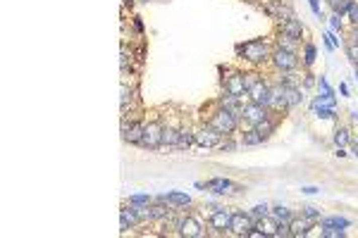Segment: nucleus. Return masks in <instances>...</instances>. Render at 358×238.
<instances>
[{
	"label": "nucleus",
	"instance_id": "13",
	"mask_svg": "<svg viewBox=\"0 0 358 238\" xmlns=\"http://www.w3.org/2000/svg\"><path fill=\"white\" fill-rule=\"evenodd\" d=\"M136 226H144V221H141V217H138L136 207H134L131 202H127V205L119 210V231L127 233L129 229H136Z\"/></svg>",
	"mask_w": 358,
	"mask_h": 238
},
{
	"label": "nucleus",
	"instance_id": "39",
	"mask_svg": "<svg viewBox=\"0 0 358 238\" xmlns=\"http://www.w3.org/2000/svg\"><path fill=\"white\" fill-rule=\"evenodd\" d=\"M349 19H351V24H353V27H358V0L353 3V8L349 10Z\"/></svg>",
	"mask_w": 358,
	"mask_h": 238
},
{
	"label": "nucleus",
	"instance_id": "47",
	"mask_svg": "<svg viewBox=\"0 0 358 238\" xmlns=\"http://www.w3.org/2000/svg\"><path fill=\"white\" fill-rule=\"evenodd\" d=\"M327 3H330V8H334V5H337L339 0H327Z\"/></svg>",
	"mask_w": 358,
	"mask_h": 238
},
{
	"label": "nucleus",
	"instance_id": "9",
	"mask_svg": "<svg viewBox=\"0 0 358 238\" xmlns=\"http://www.w3.org/2000/svg\"><path fill=\"white\" fill-rule=\"evenodd\" d=\"M230 224H232V210H212L210 217H208V233L210 236H225V233H230Z\"/></svg>",
	"mask_w": 358,
	"mask_h": 238
},
{
	"label": "nucleus",
	"instance_id": "34",
	"mask_svg": "<svg viewBox=\"0 0 358 238\" xmlns=\"http://www.w3.org/2000/svg\"><path fill=\"white\" fill-rule=\"evenodd\" d=\"M301 214L303 217H311V219H320V210H318V207H313V205H303Z\"/></svg>",
	"mask_w": 358,
	"mask_h": 238
},
{
	"label": "nucleus",
	"instance_id": "41",
	"mask_svg": "<svg viewBox=\"0 0 358 238\" xmlns=\"http://www.w3.org/2000/svg\"><path fill=\"white\" fill-rule=\"evenodd\" d=\"M330 27H332V31H339V34H341V17L332 15V17H330Z\"/></svg>",
	"mask_w": 358,
	"mask_h": 238
},
{
	"label": "nucleus",
	"instance_id": "5",
	"mask_svg": "<svg viewBox=\"0 0 358 238\" xmlns=\"http://www.w3.org/2000/svg\"><path fill=\"white\" fill-rule=\"evenodd\" d=\"M184 124V114L167 112L163 114V148L160 150H177V141H179V129Z\"/></svg>",
	"mask_w": 358,
	"mask_h": 238
},
{
	"label": "nucleus",
	"instance_id": "15",
	"mask_svg": "<svg viewBox=\"0 0 358 238\" xmlns=\"http://www.w3.org/2000/svg\"><path fill=\"white\" fill-rule=\"evenodd\" d=\"M205 191L215 193V195H225V193H239V191H241V186L232 183L230 179H222V176H218V179L205 181Z\"/></svg>",
	"mask_w": 358,
	"mask_h": 238
},
{
	"label": "nucleus",
	"instance_id": "3",
	"mask_svg": "<svg viewBox=\"0 0 358 238\" xmlns=\"http://www.w3.org/2000/svg\"><path fill=\"white\" fill-rule=\"evenodd\" d=\"M205 122H208L218 134H222V136H234V134L239 131L237 114L230 112L227 107H222L220 102H212V112L205 117Z\"/></svg>",
	"mask_w": 358,
	"mask_h": 238
},
{
	"label": "nucleus",
	"instance_id": "31",
	"mask_svg": "<svg viewBox=\"0 0 358 238\" xmlns=\"http://www.w3.org/2000/svg\"><path fill=\"white\" fill-rule=\"evenodd\" d=\"M320 236H325V238H344V236H346V231L337 229V226H322Z\"/></svg>",
	"mask_w": 358,
	"mask_h": 238
},
{
	"label": "nucleus",
	"instance_id": "25",
	"mask_svg": "<svg viewBox=\"0 0 358 238\" xmlns=\"http://www.w3.org/2000/svg\"><path fill=\"white\" fill-rule=\"evenodd\" d=\"M315 57H318V48L313 46V43H303V53H301L303 67H313V64H315Z\"/></svg>",
	"mask_w": 358,
	"mask_h": 238
},
{
	"label": "nucleus",
	"instance_id": "24",
	"mask_svg": "<svg viewBox=\"0 0 358 238\" xmlns=\"http://www.w3.org/2000/svg\"><path fill=\"white\" fill-rule=\"evenodd\" d=\"M322 226H337V229H349L351 226V219L346 217H339V214H334V217H325L320 219V229Z\"/></svg>",
	"mask_w": 358,
	"mask_h": 238
},
{
	"label": "nucleus",
	"instance_id": "17",
	"mask_svg": "<svg viewBox=\"0 0 358 238\" xmlns=\"http://www.w3.org/2000/svg\"><path fill=\"white\" fill-rule=\"evenodd\" d=\"M292 238H299V236H308L311 233V229H315V219H311V217H294L292 219Z\"/></svg>",
	"mask_w": 358,
	"mask_h": 238
},
{
	"label": "nucleus",
	"instance_id": "2",
	"mask_svg": "<svg viewBox=\"0 0 358 238\" xmlns=\"http://www.w3.org/2000/svg\"><path fill=\"white\" fill-rule=\"evenodd\" d=\"M138 148H146L151 153H158L163 148V114H158V110L146 112V127Z\"/></svg>",
	"mask_w": 358,
	"mask_h": 238
},
{
	"label": "nucleus",
	"instance_id": "45",
	"mask_svg": "<svg viewBox=\"0 0 358 238\" xmlns=\"http://www.w3.org/2000/svg\"><path fill=\"white\" fill-rule=\"evenodd\" d=\"M351 41H356V43H358V27H353V34H351Z\"/></svg>",
	"mask_w": 358,
	"mask_h": 238
},
{
	"label": "nucleus",
	"instance_id": "30",
	"mask_svg": "<svg viewBox=\"0 0 358 238\" xmlns=\"http://www.w3.org/2000/svg\"><path fill=\"white\" fill-rule=\"evenodd\" d=\"M237 148H239V143L234 141V138H232V136H225V138L220 141V146L215 148V150H218V153H234Z\"/></svg>",
	"mask_w": 358,
	"mask_h": 238
},
{
	"label": "nucleus",
	"instance_id": "21",
	"mask_svg": "<svg viewBox=\"0 0 358 238\" xmlns=\"http://www.w3.org/2000/svg\"><path fill=\"white\" fill-rule=\"evenodd\" d=\"M277 224H279V221H277L272 214H265V217L256 219V229H260L263 233H265V238H267V236H275L277 233Z\"/></svg>",
	"mask_w": 358,
	"mask_h": 238
},
{
	"label": "nucleus",
	"instance_id": "11",
	"mask_svg": "<svg viewBox=\"0 0 358 238\" xmlns=\"http://www.w3.org/2000/svg\"><path fill=\"white\" fill-rule=\"evenodd\" d=\"M253 226H256V219H253V214H251V212H239V210L232 212L230 233H234V236H246Z\"/></svg>",
	"mask_w": 358,
	"mask_h": 238
},
{
	"label": "nucleus",
	"instance_id": "29",
	"mask_svg": "<svg viewBox=\"0 0 358 238\" xmlns=\"http://www.w3.org/2000/svg\"><path fill=\"white\" fill-rule=\"evenodd\" d=\"M353 3H356V0H339V3L332 8V15H337V17H344V15H349V10L353 8Z\"/></svg>",
	"mask_w": 358,
	"mask_h": 238
},
{
	"label": "nucleus",
	"instance_id": "7",
	"mask_svg": "<svg viewBox=\"0 0 358 238\" xmlns=\"http://www.w3.org/2000/svg\"><path fill=\"white\" fill-rule=\"evenodd\" d=\"M270 64H272L275 72H292V69H299L301 57H299V53H292V50L275 46L272 55H270Z\"/></svg>",
	"mask_w": 358,
	"mask_h": 238
},
{
	"label": "nucleus",
	"instance_id": "48",
	"mask_svg": "<svg viewBox=\"0 0 358 238\" xmlns=\"http://www.w3.org/2000/svg\"><path fill=\"white\" fill-rule=\"evenodd\" d=\"M353 155L358 157V143H356V146H353Z\"/></svg>",
	"mask_w": 358,
	"mask_h": 238
},
{
	"label": "nucleus",
	"instance_id": "28",
	"mask_svg": "<svg viewBox=\"0 0 358 238\" xmlns=\"http://www.w3.org/2000/svg\"><path fill=\"white\" fill-rule=\"evenodd\" d=\"M311 110L315 112L320 119H337V112H334V107H327V105H311Z\"/></svg>",
	"mask_w": 358,
	"mask_h": 238
},
{
	"label": "nucleus",
	"instance_id": "20",
	"mask_svg": "<svg viewBox=\"0 0 358 238\" xmlns=\"http://www.w3.org/2000/svg\"><path fill=\"white\" fill-rule=\"evenodd\" d=\"M239 134H241V138H239V143H241V146L253 148V146H260V143H265V141H263V136H260V134H258V131H256L253 127L241 129Z\"/></svg>",
	"mask_w": 358,
	"mask_h": 238
},
{
	"label": "nucleus",
	"instance_id": "37",
	"mask_svg": "<svg viewBox=\"0 0 358 238\" xmlns=\"http://www.w3.org/2000/svg\"><path fill=\"white\" fill-rule=\"evenodd\" d=\"M275 238H292V226L289 224H277V233H275Z\"/></svg>",
	"mask_w": 358,
	"mask_h": 238
},
{
	"label": "nucleus",
	"instance_id": "16",
	"mask_svg": "<svg viewBox=\"0 0 358 238\" xmlns=\"http://www.w3.org/2000/svg\"><path fill=\"white\" fill-rule=\"evenodd\" d=\"M277 34H284V36L294 38V41H299L301 43L303 41V34H306V29H303L301 19H289V22H279V27H277Z\"/></svg>",
	"mask_w": 358,
	"mask_h": 238
},
{
	"label": "nucleus",
	"instance_id": "23",
	"mask_svg": "<svg viewBox=\"0 0 358 238\" xmlns=\"http://www.w3.org/2000/svg\"><path fill=\"white\" fill-rule=\"evenodd\" d=\"M275 46L277 48H284V50H292V53H299V50H301V43H299V41H294V38L284 36V34H277Z\"/></svg>",
	"mask_w": 358,
	"mask_h": 238
},
{
	"label": "nucleus",
	"instance_id": "43",
	"mask_svg": "<svg viewBox=\"0 0 358 238\" xmlns=\"http://www.w3.org/2000/svg\"><path fill=\"white\" fill-rule=\"evenodd\" d=\"M131 24H134V29H136L138 34H144V22H141V17H134L131 19Z\"/></svg>",
	"mask_w": 358,
	"mask_h": 238
},
{
	"label": "nucleus",
	"instance_id": "18",
	"mask_svg": "<svg viewBox=\"0 0 358 238\" xmlns=\"http://www.w3.org/2000/svg\"><path fill=\"white\" fill-rule=\"evenodd\" d=\"M158 200H165L175 207H191V195L186 193H179V191H167L163 195H158Z\"/></svg>",
	"mask_w": 358,
	"mask_h": 238
},
{
	"label": "nucleus",
	"instance_id": "46",
	"mask_svg": "<svg viewBox=\"0 0 358 238\" xmlns=\"http://www.w3.org/2000/svg\"><path fill=\"white\" fill-rule=\"evenodd\" d=\"M337 157H346V150H344V148H337Z\"/></svg>",
	"mask_w": 358,
	"mask_h": 238
},
{
	"label": "nucleus",
	"instance_id": "8",
	"mask_svg": "<svg viewBox=\"0 0 358 238\" xmlns=\"http://www.w3.org/2000/svg\"><path fill=\"white\" fill-rule=\"evenodd\" d=\"M222 134H218L215 129L203 119L201 124H196V146L203 148V150H215V148L220 146V141H222Z\"/></svg>",
	"mask_w": 358,
	"mask_h": 238
},
{
	"label": "nucleus",
	"instance_id": "33",
	"mask_svg": "<svg viewBox=\"0 0 358 238\" xmlns=\"http://www.w3.org/2000/svg\"><path fill=\"white\" fill-rule=\"evenodd\" d=\"M346 55H349V60L353 64H358V43L356 41H349V43H346Z\"/></svg>",
	"mask_w": 358,
	"mask_h": 238
},
{
	"label": "nucleus",
	"instance_id": "27",
	"mask_svg": "<svg viewBox=\"0 0 358 238\" xmlns=\"http://www.w3.org/2000/svg\"><path fill=\"white\" fill-rule=\"evenodd\" d=\"M334 143H337V148H344L351 143V131L349 127H337V131H334Z\"/></svg>",
	"mask_w": 358,
	"mask_h": 238
},
{
	"label": "nucleus",
	"instance_id": "1",
	"mask_svg": "<svg viewBox=\"0 0 358 238\" xmlns=\"http://www.w3.org/2000/svg\"><path fill=\"white\" fill-rule=\"evenodd\" d=\"M272 50H275V41H270V38H253V41H246V43H239L237 55H239V60L258 67V64L270 62Z\"/></svg>",
	"mask_w": 358,
	"mask_h": 238
},
{
	"label": "nucleus",
	"instance_id": "19",
	"mask_svg": "<svg viewBox=\"0 0 358 238\" xmlns=\"http://www.w3.org/2000/svg\"><path fill=\"white\" fill-rule=\"evenodd\" d=\"M253 129H256L260 136H263V141H267V138H270V136H272V134L277 131V117H275V112H272L270 117L260 119V122H258V124H256Z\"/></svg>",
	"mask_w": 358,
	"mask_h": 238
},
{
	"label": "nucleus",
	"instance_id": "14",
	"mask_svg": "<svg viewBox=\"0 0 358 238\" xmlns=\"http://www.w3.org/2000/svg\"><path fill=\"white\" fill-rule=\"evenodd\" d=\"M196 146V124H193L191 119L184 117V124L179 129V141H177V150L182 153V150H191Z\"/></svg>",
	"mask_w": 358,
	"mask_h": 238
},
{
	"label": "nucleus",
	"instance_id": "10",
	"mask_svg": "<svg viewBox=\"0 0 358 238\" xmlns=\"http://www.w3.org/2000/svg\"><path fill=\"white\" fill-rule=\"evenodd\" d=\"M144 127H146V117L141 119H122V141L129 146H138L144 138Z\"/></svg>",
	"mask_w": 358,
	"mask_h": 238
},
{
	"label": "nucleus",
	"instance_id": "6",
	"mask_svg": "<svg viewBox=\"0 0 358 238\" xmlns=\"http://www.w3.org/2000/svg\"><path fill=\"white\" fill-rule=\"evenodd\" d=\"M222 93L234 98H248L246 95V72L244 69H225L222 76Z\"/></svg>",
	"mask_w": 358,
	"mask_h": 238
},
{
	"label": "nucleus",
	"instance_id": "22",
	"mask_svg": "<svg viewBox=\"0 0 358 238\" xmlns=\"http://www.w3.org/2000/svg\"><path fill=\"white\" fill-rule=\"evenodd\" d=\"M284 98L289 102V110H294L303 102V91L301 86H284Z\"/></svg>",
	"mask_w": 358,
	"mask_h": 238
},
{
	"label": "nucleus",
	"instance_id": "32",
	"mask_svg": "<svg viewBox=\"0 0 358 238\" xmlns=\"http://www.w3.org/2000/svg\"><path fill=\"white\" fill-rule=\"evenodd\" d=\"M127 202H131V205H151V202H153V198H151V195H146V193H141V195H129Z\"/></svg>",
	"mask_w": 358,
	"mask_h": 238
},
{
	"label": "nucleus",
	"instance_id": "42",
	"mask_svg": "<svg viewBox=\"0 0 358 238\" xmlns=\"http://www.w3.org/2000/svg\"><path fill=\"white\" fill-rule=\"evenodd\" d=\"M301 193H306V195H315V193H320V188H318V186H303Z\"/></svg>",
	"mask_w": 358,
	"mask_h": 238
},
{
	"label": "nucleus",
	"instance_id": "4",
	"mask_svg": "<svg viewBox=\"0 0 358 238\" xmlns=\"http://www.w3.org/2000/svg\"><path fill=\"white\" fill-rule=\"evenodd\" d=\"M270 88L272 83L267 81V76L258 72H246V95L251 102H258V105H265L270 102Z\"/></svg>",
	"mask_w": 358,
	"mask_h": 238
},
{
	"label": "nucleus",
	"instance_id": "26",
	"mask_svg": "<svg viewBox=\"0 0 358 238\" xmlns=\"http://www.w3.org/2000/svg\"><path fill=\"white\" fill-rule=\"evenodd\" d=\"M270 214H272L277 221H282V224H292V219H294V212L289 210V207H282V205L272 207V210H270Z\"/></svg>",
	"mask_w": 358,
	"mask_h": 238
},
{
	"label": "nucleus",
	"instance_id": "35",
	"mask_svg": "<svg viewBox=\"0 0 358 238\" xmlns=\"http://www.w3.org/2000/svg\"><path fill=\"white\" fill-rule=\"evenodd\" d=\"M251 214H253V219H260V217H265V214H270V207H267L265 202H260V205H256V207L251 210Z\"/></svg>",
	"mask_w": 358,
	"mask_h": 238
},
{
	"label": "nucleus",
	"instance_id": "36",
	"mask_svg": "<svg viewBox=\"0 0 358 238\" xmlns=\"http://www.w3.org/2000/svg\"><path fill=\"white\" fill-rule=\"evenodd\" d=\"M325 46H327V50H334V48H339V38L334 36V34H332V31H327V34H325Z\"/></svg>",
	"mask_w": 358,
	"mask_h": 238
},
{
	"label": "nucleus",
	"instance_id": "38",
	"mask_svg": "<svg viewBox=\"0 0 358 238\" xmlns=\"http://www.w3.org/2000/svg\"><path fill=\"white\" fill-rule=\"evenodd\" d=\"M318 83V79H315V74H311V72H306L303 74V79H301V86L303 88H313Z\"/></svg>",
	"mask_w": 358,
	"mask_h": 238
},
{
	"label": "nucleus",
	"instance_id": "40",
	"mask_svg": "<svg viewBox=\"0 0 358 238\" xmlns=\"http://www.w3.org/2000/svg\"><path fill=\"white\" fill-rule=\"evenodd\" d=\"M308 5H311V10H313V15H315V17H320V19H322V10H320V0H308Z\"/></svg>",
	"mask_w": 358,
	"mask_h": 238
},
{
	"label": "nucleus",
	"instance_id": "44",
	"mask_svg": "<svg viewBox=\"0 0 358 238\" xmlns=\"http://www.w3.org/2000/svg\"><path fill=\"white\" fill-rule=\"evenodd\" d=\"M339 91H341V95H349V86H346V83H341Z\"/></svg>",
	"mask_w": 358,
	"mask_h": 238
},
{
	"label": "nucleus",
	"instance_id": "12",
	"mask_svg": "<svg viewBox=\"0 0 358 238\" xmlns=\"http://www.w3.org/2000/svg\"><path fill=\"white\" fill-rule=\"evenodd\" d=\"M179 236H184V238H203V236H208V229H205V224H203L198 217L186 214L184 221H182V226H179Z\"/></svg>",
	"mask_w": 358,
	"mask_h": 238
}]
</instances>
